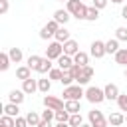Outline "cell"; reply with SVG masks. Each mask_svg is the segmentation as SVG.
<instances>
[{"label": "cell", "mask_w": 127, "mask_h": 127, "mask_svg": "<svg viewBox=\"0 0 127 127\" xmlns=\"http://www.w3.org/2000/svg\"><path fill=\"white\" fill-rule=\"evenodd\" d=\"M65 10L73 16V18H77V20H85V14H87V6L81 2V0H67V4H65Z\"/></svg>", "instance_id": "obj_1"}, {"label": "cell", "mask_w": 127, "mask_h": 127, "mask_svg": "<svg viewBox=\"0 0 127 127\" xmlns=\"http://www.w3.org/2000/svg\"><path fill=\"white\" fill-rule=\"evenodd\" d=\"M64 99L67 101V99H73V101H79L81 97H85V91H83V87L79 85V83H71V85H67V87H64Z\"/></svg>", "instance_id": "obj_2"}, {"label": "cell", "mask_w": 127, "mask_h": 127, "mask_svg": "<svg viewBox=\"0 0 127 127\" xmlns=\"http://www.w3.org/2000/svg\"><path fill=\"white\" fill-rule=\"evenodd\" d=\"M85 99H87L89 103L97 105V103L105 101V91H103L101 87H97V85H91V87L85 89Z\"/></svg>", "instance_id": "obj_3"}, {"label": "cell", "mask_w": 127, "mask_h": 127, "mask_svg": "<svg viewBox=\"0 0 127 127\" xmlns=\"http://www.w3.org/2000/svg\"><path fill=\"white\" fill-rule=\"evenodd\" d=\"M87 119H89L91 127H107V125H109L107 117H105V115H103L101 111H97V109L89 111V113H87Z\"/></svg>", "instance_id": "obj_4"}, {"label": "cell", "mask_w": 127, "mask_h": 127, "mask_svg": "<svg viewBox=\"0 0 127 127\" xmlns=\"http://www.w3.org/2000/svg\"><path fill=\"white\" fill-rule=\"evenodd\" d=\"M62 54H64V44H62V42L54 40L52 44H48V48H46V58H50V60H58Z\"/></svg>", "instance_id": "obj_5"}, {"label": "cell", "mask_w": 127, "mask_h": 127, "mask_svg": "<svg viewBox=\"0 0 127 127\" xmlns=\"http://www.w3.org/2000/svg\"><path fill=\"white\" fill-rule=\"evenodd\" d=\"M44 107H50V109H54V111H60V109H65V103H64V99L46 93V95H44Z\"/></svg>", "instance_id": "obj_6"}, {"label": "cell", "mask_w": 127, "mask_h": 127, "mask_svg": "<svg viewBox=\"0 0 127 127\" xmlns=\"http://www.w3.org/2000/svg\"><path fill=\"white\" fill-rule=\"evenodd\" d=\"M105 54H107V50H105V42H101V40H93L91 46H89V56H93L95 60H99V58H103Z\"/></svg>", "instance_id": "obj_7"}, {"label": "cell", "mask_w": 127, "mask_h": 127, "mask_svg": "<svg viewBox=\"0 0 127 127\" xmlns=\"http://www.w3.org/2000/svg\"><path fill=\"white\" fill-rule=\"evenodd\" d=\"M62 24H58L56 20H50L42 30H40V38L42 40H48V38H52V36H56V32H58V28H60Z\"/></svg>", "instance_id": "obj_8"}, {"label": "cell", "mask_w": 127, "mask_h": 127, "mask_svg": "<svg viewBox=\"0 0 127 127\" xmlns=\"http://www.w3.org/2000/svg\"><path fill=\"white\" fill-rule=\"evenodd\" d=\"M91 77H93V67H89V65H83V67H81V75L75 79V83H79V85H87Z\"/></svg>", "instance_id": "obj_9"}, {"label": "cell", "mask_w": 127, "mask_h": 127, "mask_svg": "<svg viewBox=\"0 0 127 127\" xmlns=\"http://www.w3.org/2000/svg\"><path fill=\"white\" fill-rule=\"evenodd\" d=\"M56 62H58V67L65 71V69H71V65H73V56H67V54H62V56H60V58H58Z\"/></svg>", "instance_id": "obj_10"}, {"label": "cell", "mask_w": 127, "mask_h": 127, "mask_svg": "<svg viewBox=\"0 0 127 127\" xmlns=\"http://www.w3.org/2000/svg\"><path fill=\"white\" fill-rule=\"evenodd\" d=\"M22 89H24L26 95H32L34 91H38V79H34V77L24 79V81H22Z\"/></svg>", "instance_id": "obj_11"}, {"label": "cell", "mask_w": 127, "mask_h": 127, "mask_svg": "<svg viewBox=\"0 0 127 127\" xmlns=\"http://www.w3.org/2000/svg\"><path fill=\"white\" fill-rule=\"evenodd\" d=\"M103 91H105V99H109V101H117V97H119V87L115 85V83H107L105 87H103Z\"/></svg>", "instance_id": "obj_12"}, {"label": "cell", "mask_w": 127, "mask_h": 127, "mask_svg": "<svg viewBox=\"0 0 127 127\" xmlns=\"http://www.w3.org/2000/svg\"><path fill=\"white\" fill-rule=\"evenodd\" d=\"M69 18H71V14H69L67 10H56V12H54V20H56L58 24H62V26H65V24L69 22Z\"/></svg>", "instance_id": "obj_13"}, {"label": "cell", "mask_w": 127, "mask_h": 127, "mask_svg": "<svg viewBox=\"0 0 127 127\" xmlns=\"http://www.w3.org/2000/svg\"><path fill=\"white\" fill-rule=\"evenodd\" d=\"M8 99H10V103H22L24 99H26V93H24V89H12L10 93H8Z\"/></svg>", "instance_id": "obj_14"}, {"label": "cell", "mask_w": 127, "mask_h": 127, "mask_svg": "<svg viewBox=\"0 0 127 127\" xmlns=\"http://www.w3.org/2000/svg\"><path fill=\"white\" fill-rule=\"evenodd\" d=\"M107 121H109V125H111V127H119V125H123V123H125V115H123V113H119V111H115V113H109Z\"/></svg>", "instance_id": "obj_15"}, {"label": "cell", "mask_w": 127, "mask_h": 127, "mask_svg": "<svg viewBox=\"0 0 127 127\" xmlns=\"http://www.w3.org/2000/svg\"><path fill=\"white\" fill-rule=\"evenodd\" d=\"M79 52V44L75 42V40H67L65 44H64V54H67V56H75Z\"/></svg>", "instance_id": "obj_16"}, {"label": "cell", "mask_w": 127, "mask_h": 127, "mask_svg": "<svg viewBox=\"0 0 127 127\" xmlns=\"http://www.w3.org/2000/svg\"><path fill=\"white\" fill-rule=\"evenodd\" d=\"M54 38H56V40H58V42H62V44H65V42H67V40H71V38H69V30H67V28H65V26H60V28H58V32H56V36H54Z\"/></svg>", "instance_id": "obj_17"}, {"label": "cell", "mask_w": 127, "mask_h": 127, "mask_svg": "<svg viewBox=\"0 0 127 127\" xmlns=\"http://www.w3.org/2000/svg\"><path fill=\"white\" fill-rule=\"evenodd\" d=\"M73 64H77V65H81V67L87 65V64H89V54H85V52L79 50V52L73 56Z\"/></svg>", "instance_id": "obj_18"}, {"label": "cell", "mask_w": 127, "mask_h": 127, "mask_svg": "<svg viewBox=\"0 0 127 127\" xmlns=\"http://www.w3.org/2000/svg\"><path fill=\"white\" fill-rule=\"evenodd\" d=\"M52 67H54L52 60H50V58H42L40 67H38V73H50V71H52Z\"/></svg>", "instance_id": "obj_19"}, {"label": "cell", "mask_w": 127, "mask_h": 127, "mask_svg": "<svg viewBox=\"0 0 127 127\" xmlns=\"http://www.w3.org/2000/svg\"><path fill=\"white\" fill-rule=\"evenodd\" d=\"M16 77L24 81V79L32 77V69H30L28 65H20V67H16Z\"/></svg>", "instance_id": "obj_20"}, {"label": "cell", "mask_w": 127, "mask_h": 127, "mask_svg": "<svg viewBox=\"0 0 127 127\" xmlns=\"http://www.w3.org/2000/svg\"><path fill=\"white\" fill-rule=\"evenodd\" d=\"M4 113H6V115H10V117H18V113H20V105H18V103H10V101H8V103L4 105Z\"/></svg>", "instance_id": "obj_21"}, {"label": "cell", "mask_w": 127, "mask_h": 127, "mask_svg": "<svg viewBox=\"0 0 127 127\" xmlns=\"http://www.w3.org/2000/svg\"><path fill=\"white\" fill-rule=\"evenodd\" d=\"M105 50H107V54H117L119 52V40L117 38H113V40H107L105 42Z\"/></svg>", "instance_id": "obj_22"}, {"label": "cell", "mask_w": 127, "mask_h": 127, "mask_svg": "<svg viewBox=\"0 0 127 127\" xmlns=\"http://www.w3.org/2000/svg\"><path fill=\"white\" fill-rule=\"evenodd\" d=\"M115 64L127 67V48H119V52L115 54Z\"/></svg>", "instance_id": "obj_23"}, {"label": "cell", "mask_w": 127, "mask_h": 127, "mask_svg": "<svg viewBox=\"0 0 127 127\" xmlns=\"http://www.w3.org/2000/svg\"><path fill=\"white\" fill-rule=\"evenodd\" d=\"M8 56H10V60H12L14 64H20V62H22V58H24V54H22V50H20V48H10Z\"/></svg>", "instance_id": "obj_24"}, {"label": "cell", "mask_w": 127, "mask_h": 127, "mask_svg": "<svg viewBox=\"0 0 127 127\" xmlns=\"http://www.w3.org/2000/svg\"><path fill=\"white\" fill-rule=\"evenodd\" d=\"M40 62H42V58H40V56H36V54H32V56L28 58V62H26V65H28L30 69H34V71H38V67H40Z\"/></svg>", "instance_id": "obj_25"}, {"label": "cell", "mask_w": 127, "mask_h": 127, "mask_svg": "<svg viewBox=\"0 0 127 127\" xmlns=\"http://www.w3.org/2000/svg\"><path fill=\"white\" fill-rule=\"evenodd\" d=\"M73 81H75V77H73V73H71L69 69H65V71H64V75H62V79H60V83H62L64 87H67V85H71Z\"/></svg>", "instance_id": "obj_26"}, {"label": "cell", "mask_w": 127, "mask_h": 127, "mask_svg": "<svg viewBox=\"0 0 127 127\" xmlns=\"http://www.w3.org/2000/svg\"><path fill=\"white\" fill-rule=\"evenodd\" d=\"M50 89H52V81H50V77L46 79H38V91H42V93H50Z\"/></svg>", "instance_id": "obj_27"}, {"label": "cell", "mask_w": 127, "mask_h": 127, "mask_svg": "<svg viewBox=\"0 0 127 127\" xmlns=\"http://www.w3.org/2000/svg\"><path fill=\"white\" fill-rule=\"evenodd\" d=\"M65 109L73 115V113H79L81 111V105H79V101H73V99H67L65 101Z\"/></svg>", "instance_id": "obj_28"}, {"label": "cell", "mask_w": 127, "mask_h": 127, "mask_svg": "<svg viewBox=\"0 0 127 127\" xmlns=\"http://www.w3.org/2000/svg\"><path fill=\"white\" fill-rule=\"evenodd\" d=\"M26 119H28V125L38 127V123L42 121V115H40V113H36V111H30V113L26 115Z\"/></svg>", "instance_id": "obj_29"}, {"label": "cell", "mask_w": 127, "mask_h": 127, "mask_svg": "<svg viewBox=\"0 0 127 127\" xmlns=\"http://www.w3.org/2000/svg\"><path fill=\"white\" fill-rule=\"evenodd\" d=\"M97 18H99V10H97L95 6H89V8H87V14H85V20H87V22H95Z\"/></svg>", "instance_id": "obj_30"}, {"label": "cell", "mask_w": 127, "mask_h": 127, "mask_svg": "<svg viewBox=\"0 0 127 127\" xmlns=\"http://www.w3.org/2000/svg\"><path fill=\"white\" fill-rule=\"evenodd\" d=\"M0 125L2 127H16V117H10V115H2L0 117Z\"/></svg>", "instance_id": "obj_31"}, {"label": "cell", "mask_w": 127, "mask_h": 127, "mask_svg": "<svg viewBox=\"0 0 127 127\" xmlns=\"http://www.w3.org/2000/svg\"><path fill=\"white\" fill-rule=\"evenodd\" d=\"M10 62H12V60H10V56H8L6 52L0 54V71H6V69L10 67Z\"/></svg>", "instance_id": "obj_32"}, {"label": "cell", "mask_w": 127, "mask_h": 127, "mask_svg": "<svg viewBox=\"0 0 127 127\" xmlns=\"http://www.w3.org/2000/svg\"><path fill=\"white\" fill-rule=\"evenodd\" d=\"M69 117H71V113H69L67 109H60V111H56V121H60V123L69 121Z\"/></svg>", "instance_id": "obj_33"}, {"label": "cell", "mask_w": 127, "mask_h": 127, "mask_svg": "<svg viewBox=\"0 0 127 127\" xmlns=\"http://www.w3.org/2000/svg\"><path fill=\"white\" fill-rule=\"evenodd\" d=\"M71 127H81L83 125V117H81V113H73L71 117H69V121H67Z\"/></svg>", "instance_id": "obj_34"}, {"label": "cell", "mask_w": 127, "mask_h": 127, "mask_svg": "<svg viewBox=\"0 0 127 127\" xmlns=\"http://www.w3.org/2000/svg\"><path fill=\"white\" fill-rule=\"evenodd\" d=\"M117 107H119V111H125V113H127V93H119V97H117Z\"/></svg>", "instance_id": "obj_35"}, {"label": "cell", "mask_w": 127, "mask_h": 127, "mask_svg": "<svg viewBox=\"0 0 127 127\" xmlns=\"http://www.w3.org/2000/svg\"><path fill=\"white\" fill-rule=\"evenodd\" d=\"M115 38H117L119 42H127V28H125V26L117 28V30H115Z\"/></svg>", "instance_id": "obj_36"}, {"label": "cell", "mask_w": 127, "mask_h": 127, "mask_svg": "<svg viewBox=\"0 0 127 127\" xmlns=\"http://www.w3.org/2000/svg\"><path fill=\"white\" fill-rule=\"evenodd\" d=\"M62 75H64V69H60V67H52V71L48 73L50 79H58V81L62 79Z\"/></svg>", "instance_id": "obj_37"}, {"label": "cell", "mask_w": 127, "mask_h": 127, "mask_svg": "<svg viewBox=\"0 0 127 127\" xmlns=\"http://www.w3.org/2000/svg\"><path fill=\"white\" fill-rule=\"evenodd\" d=\"M42 119H46V121L56 119V111H54V109H50V107H46V111H42Z\"/></svg>", "instance_id": "obj_38"}, {"label": "cell", "mask_w": 127, "mask_h": 127, "mask_svg": "<svg viewBox=\"0 0 127 127\" xmlns=\"http://www.w3.org/2000/svg\"><path fill=\"white\" fill-rule=\"evenodd\" d=\"M69 71H71V73H73V77H75V79H77V77H79V75H81V65H77V64H73V65H71V69H69Z\"/></svg>", "instance_id": "obj_39"}, {"label": "cell", "mask_w": 127, "mask_h": 127, "mask_svg": "<svg viewBox=\"0 0 127 127\" xmlns=\"http://www.w3.org/2000/svg\"><path fill=\"white\" fill-rule=\"evenodd\" d=\"M16 127H28V119L26 117H16Z\"/></svg>", "instance_id": "obj_40"}, {"label": "cell", "mask_w": 127, "mask_h": 127, "mask_svg": "<svg viewBox=\"0 0 127 127\" xmlns=\"http://www.w3.org/2000/svg\"><path fill=\"white\" fill-rule=\"evenodd\" d=\"M107 2H109V0H93V6H95L97 10H103V8L107 6Z\"/></svg>", "instance_id": "obj_41"}, {"label": "cell", "mask_w": 127, "mask_h": 127, "mask_svg": "<svg viewBox=\"0 0 127 127\" xmlns=\"http://www.w3.org/2000/svg\"><path fill=\"white\" fill-rule=\"evenodd\" d=\"M8 8H10L8 0H0V14H6V12H8Z\"/></svg>", "instance_id": "obj_42"}, {"label": "cell", "mask_w": 127, "mask_h": 127, "mask_svg": "<svg viewBox=\"0 0 127 127\" xmlns=\"http://www.w3.org/2000/svg\"><path fill=\"white\" fill-rule=\"evenodd\" d=\"M38 127H52V123H50V121H46V119H42V121L38 123Z\"/></svg>", "instance_id": "obj_43"}, {"label": "cell", "mask_w": 127, "mask_h": 127, "mask_svg": "<svg viewBox=\"0 0 127 127\" xmlns=\"http://www.w3.org/2000/svg\"><path fill=\"white\" fill-rule=\"evenodd\" d=\"M121 18H125V20H127V4H125V6H123V10H121Z\"/></svg>", "instance_id": "obj_44"}, {"label": "cell", "mask_w": 127, "mask_h": 127, "mask_svg": "<svg viewBox=\"0 0 127 127\" xmlns=\"http://www.w3.org/2000/svg\"><path fill=\"white\" fill-rule=\"evenodd\" d=\"M56 127H71V125H69L67 121H64V123H60V121H58V123H56Z\"/></svg>", "instance_id": "obj_45"}, {"label": "cell", "mask_w": 127, "mask_h": 127, "mask_svg": "<svg viewBox=\"0 0 127 127\" xmlns=\"http://www.w3.org/2000/svg\"><path fill=\"white\" fill-rule=\"evenodd\" d=\"M111 2H113V4H121L123 0H111Z\"/></svg>", "instance_id": "obj_46"}, {"label": "cell", "mask_w": 127, "mask_h": 127, "mask_svg": "<svg viewBox=\"0 0 127 127\" xmlns=\"http://www.w3.org/2000/svg\"><path fill=\"white\" fill-rule=\"evenodd\" d=\"M81 127H91V123H83V125H81Z\"/></svg>", "instance_id": "obj_47"}, {"label": "cell", "mask_w": 127, "mask_h": 127, "mask_svg": "<svg viewBox=\"0 0 127 127\" xmlns=\"http://www.w3.org/2000/svg\"><path fill=\"white\" fill-rule=\"evenodd\" d=\"M125 79H127V67H125Z\"/></svg>", "instance_id": "obj_48"}, {"label": "cell", "mask_w": 127, "mask_h": 127, "mask_svg": "<svg viewBox=\"0 0 127 127\" xmlns=\"http://www.w3.org/2000/svg\"><path fill=\"white\" fill-rule=\"evenodd\" d=\"M125 123H127V113H125Z\"/></svg>", "instance_id": "obj_49"}, {"label": "cell", "mask_w": 127, "mask_h": 127, "mask_svg": "<svg viewBox=\"0 0 127 127\" xmlns=\"http://www.w3.org/2000/svg\"><path fill=\"white\" fill-rule=\"evenodd\" d=\"M58 2H64V0H58ZM65 2H67V0H65Z\"/></svg>", "instance_id": "obj_50"}]
</instances>
